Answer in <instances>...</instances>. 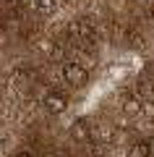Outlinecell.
<instances>
[{"label": "cell", "instance_id": "1", "mask_svg": "<svg viewBox=\"0 0 154 157\" xmlns=\"http://www.w3.org/2000/svg\"><path fill=\"white\" fill-rule=\"evenodd\" d=\"M63 76H66L68 84H73V86H84L89 81V71L84 66H78V63H66V66H63Z\"/></svg>", "mask_w": 154, "mask_h": 157}, {"label": "cell", "instance_id": "2", "mask_svg": "<svg viewBox=\"0 0 154 157\" xmlns=\"http://www.w3.org/2000/svg\"><path fill=\"white\" fill-rule=\"evenodd\" d=\"M44 107H47L52 115H60V113H66V107H68V97L60 94V92H50V94L44 97Z\"/></svg>", "mask_w": 154, "mask_h": 157}, {"label": "cell", "instance_id": "3", "mask_svg": "<svg viewBox=\"0 0 154 157\" xmlns=\"http://www.w3.org/2000/svg\"><path fill=\"white\" fill-rule=\"evenodd\" d=\"M149 155H152V144L149 141H136L128 149V157H149Z\"/></svg>", "mask_w": 154, "mask_h": 157}, {"label": "cell", "instance_id": "4", "mask_svg": "<svg viewBox=\"0 0 154 157\" xmlns=\"http://www.w3.org/2000/svg\"><path fill=\"white\" fill-rule=\"evenodd\" d=\"M34 8L42 13H52L55 11V0H34Z\"/></svg>", "mask_w": 154, "mask_h": 157}, {"label": "cell", "instance_id": "5", "mask_svg": "<svg viewBox=\"0 0 154 157\" xmlns=\"http://www.w3.org/2000/svg\"><path fill=\"white\" fill-rule=\"evenodd\" d=\"M73 136L76 139H86V123H84V118H78L76 123H73Z\"/></svg>", "mask_w": 154, "mask_h": 157}, {"label": "cell", "instance_id": "6", "mask_svg": "<svg viewBox=\"0 0 154 157\" xmlns=\"http://www.w3.org/2000/svg\"><path fill=\"white\" fill-rule=\"evenodd\" d=\"M16 157H34V155H32V152H24V149H21V152H18Z\"/></svg>", "mask_w": 154, "mask_h": 157}]
</instances>
